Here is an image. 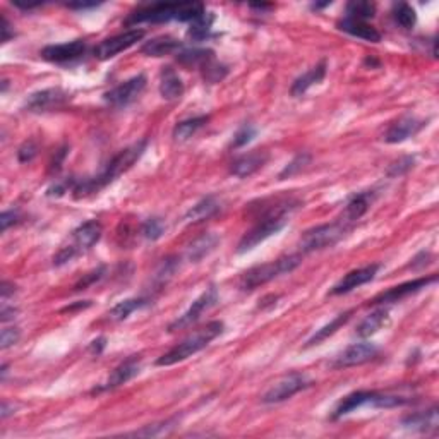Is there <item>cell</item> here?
I'll list each match as a JSON object with an SVG mask.
<instances>
[{
  "instance_id": "ab89813d",
  "label": "cell",
  "mask_w": 439,
  "mask_h": 439,
  "mask_svg": "<svg viewBox=\"0 0 439 439\" xmlns=\"http://www.w3.org/2000/svg\"><path fill=\"white\" fill-rule=\"evenodd\" d=\"M254 136H256V127L251 126V124H244L242 127H239L237 133L234 134V139H232V148H242L246 146L247 143H251L254 139Z\"/></svg>"
},
{
  "instance_id": "e0dca14e",
  "label": "cell",
  "mask_w": 439,
  "mask_h": 439,
  "mask_svg": "<svg viewBox=\"0 0 439 439\" xmlns=\"http://www.w3.org/2000/svg\"><path fill=\"white\" fill-rule=\"evenodd\" d=\"M426 127V121L412 117V115H407V117L398 119L397 122L391 124L390 129L386 131L385 141L388 145H398V143L407 141L409 138H414L415 134L421 133Z\"/></svg>"
},
{
  "instance_id": "2e32d148",
  "label": "cell",
  "mask_w": 439,
  "mask_h": 439,
  "mask_svg": "<svg viewBox=\"0 0 439 439\" xmlns=\"http://www.w3.org/2000/svg\"><path fill=\"white\" fill-rule=\"evenodd\" d=\"M378 355V347L374 343H354L349 349H345L343 352L338 355L337 361H335V367L342 369V367H354L366 364V362L373 361Z\"/></svg>"
},
{
  "instance_id": "60d3db41",
  "label": "cell",
  "mask_w": 439,
  "mask_h": 439,
  "mask_svg": "<svg viewBox=\"0 0 439 439\" xmlns=\"http://www.w3.org/2000/svg\"><path fill=\"white\" fill-rule=\"evenodd\" d=\"M19 337H21V333H19L18 328H4L2 335H0V349L6 350L16 345L19 342Z\"/></svg>"
},
{
  "instance_id": "30bf717a",
  "label": "cell",
  "mask_w": 439,
  "mask_h": 439,
  "mask_svg": "<svg viewBox=\"0 0 439 439\" xmlns=\"http://www.w3.org/2000/svg\"><path fill=\"white\" fill-rule=\"evenodd\" d=\"M145 88H146V76L138 74L134 76V78L121 83V85L112 88L110 91H107V93L103 95V98H105V102L112 107H127L141 97Z\"/></svg>"
},
{
  "instance_id": "7a4b0ae2",
  "label": "cell",
  "mask_w": 439,
  "mask_h": 439,
  "mask_svg": "<svg viewBox=\"0 0 439 439\" xmlns=\"http://www.w3.org/2000/svg\"><path fill=\"white\" fill-rule=\"evenodd\" d=\"M146 146H148L146 139H141V141L134 143V145L124 148L122 151H119V153L103 167L98 175L90 179H83V181H76L73 189L74 198L79 199L85 198V196L98 193V191H102L103 187H107L109 184L114 182L115 179L121 177L122 174H126V172L143 157V153L146 151Z\"/></svg>"
},
{
  "instance_id": "cb8c5ba5",
  "label": "cell",
  "mask_w": 439,
  "mask_h": 439,
  "mask_svg": "<svg viewBox=\"0 0 439 439\" xmlns=\"http://www.w3.org/2000/svg\"><path fill=\"white\" fill-rule=\"evenodd\" d=\"M326 67H328L326 66V61H323V62H319L318 66H314L313 69L307 71V73L299 76V78L292 83V88H290V95H292V97H295V98L302 97V95H304L311 86L321 83L326 76Z\"/></svg>"
},
{
  "instance_id": "836d02e7",
  "label": "cell",
  "mask_w": 439,
  "mask_h": 439,
  "mask_svg": "<svg viewBox=\"0 0 439 439\" xmlns=\"http://www.w3.org/2000/svg\"><path fill=\"white\" fill-rule=\"evenodd\" d=\"M376 16V4L366 2V0H355V2L347 4L345 18L357 19V21H366Z\"/></svg>"
},
{
  "instance_id": "52a82bcc",
  "label": "cell",
  "mask_w": 439,
  "mask_h": 439,
  "mask_svg": "<svg viewBox=\"0 0 439 439\" xmlns=\"http://www.w3.org/2000/svg\"><path fill=\"white\" fill-rule=\"evenodd\" d=\"M350 227L352 225H349V223L343 222V220H337V222L333 223H325V225H318L314 227V229L307 230V232L301 237V242H299L301 253L309 254L316 253V251L333 247L345 237L347 232L350 230Z\"/></svg>"
},
{
  "instance_id": "ac0fdd59",
  "label": "cell",
  "mask_w": 439,
  "mask_h": 439,
  "mask_svg": "<svg viewBox=\"0 0 439 439\" xmlns=\"http://www.w3.org/2000/svg\"><path fill=\"white\" fill-rule=\"evenodd\" d=\"M378 397H379V391H367V390L354 391V393L347 395L345 398H342L340 403L337 405V409H335L333 415H331V419L345 417V415L352 414L357 409H362V407H367V405L376 409Z\"/></svg>"
},
{
  "instance_id": "f6af8a7d",
  "label": "cell",
  "mask_w": 439,
  "mask_h": 439,
  "mask_svg": "<svg viewBox=\"0 0 439 439\" xmlns=\"http://www.w3.org/2000/svg\"><path fill=\"white\" fill-rule=\"evenodd\" d=\"M103 273H105V268H103V266H100L98 270H95V271H91V273H88L81 282H78V285H76V290H86L88 287L93 285L95 282H98L100 278L103 277Z\"/></svg>"
},
{
  "instance_id": "484cf974",
  "label": "cell",
  "mask_w": 439,
  "mask_h": 439,
  "mask_svg": "<svg viewBox=\"0 0 439 439\" xmlns=\"http://www.w3.org/2000/svg\"><path fill=\"white\" fill-rule=\"evenodd\" d=\"M388 321H390V311L385 309V307H379V309L374 311V313H371L369 316L362 319L355 333H357V337L361 338L373 337V335L378 333L383 326L388 325Z\"/></svg>"
},
{
  "instance_id": "83f0119b",
  "label": "cell",
  "mask_w": 439,
  "mask_h": 439,
  "mask_svg": "<svg viewBox=\"0 0 439 439\" xmlns=\"http://www.w3.org/2000/svg\"><path fill=\"white\" fill-rule=\"evenodd\" d=\"M220 201L215 196H206L203 198L201 201L196 203V205L191 208L189 211L186 213V222L189 223H198V222H205V220L211 218L213 215H217L220 211Z\"/></svg>"
},
{
  "instance_id": "277c9868",
  "label": "cell",
  "mask_w": 439,
  "mask_h": 439,
  "mask_svg": "<svg viewBox=\"0 0 439 439\" xmlns=\"http://www.w3.org/2000/svg\"><path fill=\"white\" fill-rule=\"evenodd\" d=\"M223 328H225V326H223L222 321L208 323L205 328L198 330L196 333L189 335V337L184 338L179 345H175L174 349H170L167 354H163L162 357L157 361V366L169 367V366L179 364V362L186 361V359L193 357L194 354L201 352L203 349H206V347L210 345L215 338H218L220 335L223 333Z\"/></svg>"
},
{
  "instance_id": "c3c4849f",
  "label": "cell",
  "mask_w": 439,
  "mask_h": 439,
  "mask_svg": "<svg viewBox=\"0 0 439 439\" xmlns=\"http://www.w3.org/2000/svg\"><path fill=\"white\" fill-rule=\"evenodd\" d=\"M0 31H2V43H7L14 37V31L11 30V23L7 21L6 16H2V25H0Z\"/></svg>"
},
{
  "instance_id": "9a60e30c",
  "label": "cell",
  "mask_w": 439,
  "mask_h": 439,
  "mask_svg": "<svg viewBox=\"0 0 439 439\" xmlns=\"http://www.w3.org/2000/svg\"><path fill=\"white\" fill-rule=\"evenodd\" d=\"M86 52V42L85 40H74V42L59 43V45H49L42 50V57L45 61L54 64H67L78 61L83 57Z\"/></svg>"
},
{
  "instance_id": "4dcf8cb0",
  "label": "cell",
  "mask_w": 439,
  "mask_h": 439,
  "mask_svg": "<svg viewBox=\"0 0 439 439\" xmlns=\"http://www.w3.org/2000/svg\"><path fill=\"white\" fill-rule=\"evenodd\" d=\"M210 122V117L208 115H199V117H193V119H187V121L179 122L177 126L174 127V139L175 141H187L189 138L198 133L199 129L206 126Z\"/></svg>"
},
{
  "instance_id": "bcb514c9",
  "label": "cell",
  "mask_w": 439,
  "mask_h": 439,
  "mask_svg": "<svg viewBox=\"0 0 439 439\" xmlns=\"http://www.w3.org/2000/svg\"><path fill=\"white\" fill-rule=\"evenodd\" d=\"M76 184V181H73V179H71V181H64V182H57V184H54V186L50 187L49 189V194L50 198H59V196H64L67 193V189H69V186H74ZM74 189V187H73Z\"/></svg>"
},
{
  "instance_id": "9c48e42d",
  "label": "cell",
  "mask_w": 439,
  "mask_h": 439,
  "mask_svg": "<svg viewBox=\"0 0 439 439\" xmlns=\"http://www.w3.org/2000/svg\"><path fill=\"white\" fill-rule=\"evenodd\" d=\"M217 302H218L217 287H210V289H206L205 292L196 299L193 304H191L189 309H187L182 316H179L174 323H172V325L169 326V331L170 333H174V331L186 330V328H189V326H193L194 323H198L199 319H201V316L206 313V311H210L211 307H215Z\"/></svg>"
},
{
  "instance_id": "d590c367",
  "label": "cell",
  "mask_w": 439,
  "mask_h": 439,
  "mask_svg": "<svg viewBox=\"0 0 439 439\" xmlns=\"http://www.w3.org/2000/svg\"><path fill=\"white\" fill-rule=\"evenodd\" d=\"M393 19L397 25H400L403 30H412L417 23V14H415L414 7H410L409 4H395L393 7Z\"/></svg>"
},
{
  "instance_id": "8fae6325",
  "label": "cell",
  "mask_w": 439,
  "mask_h": 439,
  "mask_svg": "<svg viewBox=\"0 0 439 439\" xmlns=\"http://www.w3.org/2000/svg\"><path fill=\"white\" fill-rule=\"evenodd\" d=\"M145 30H127L121 35H115V37L103 40L102 43L95 49V55L100 61H109V59L115 57L121 52L131 49L136 43L141 42L145 38Z\"/></svg>"
},
{
  "instance_id": "681fc988",
  "label": "cell",
  "mask_w": 439,
  "mask_h": 439,
  "mask_svg": "<svg viewBox=\"0 0 439 439\" xmlns=\"http://www.w3.org/2000/svg\"><path fill=\"white\" fill-rule=\"evenodd\" d=\"M105 345H107V338L100 337V338H97V340L91 342L90 352L95 354V355H100V354L103 352V349H105Z\"/></svg>"
},
{
  "instance_id": "7402d4cb",
  "label": "cell",
  "mask_w": 439,
  "mask_h": 439,
  "mask_svg": "<svg viewBox=\"0 0 439 439\" xmlns=\"http://www.w3.org/2000/svg\"><path fill=\"white\" fill-rule=\"evenodd\" d=\"M182 49V43L177 38L169 37V35H163V37H157L150 42H146L143 45L141 54H145L146 57H165V55L179 54Z\"/></svg>"
},
{
  "instance_id": "44dd1931",
  "label": "cell",
  "mask_w": 439,
  "mask_h": 439,
  "mask_svg": "<svg viewBox=\"0 0 439 439\" xmlns=\"http://www.w3.org/2000/svg\"><path fill=\"white\" fill-rule=\"evenodd\" d=\"M374 198H376V193H374V191H364V193H359V194L352 196V198L349 199V203H347L340 220L347 222L349 225H352V223L357 222V220H361L367 211H369Z\"/></svg>"
},
{
  "instance_id": "e575fe53",
  "label": "cell",
  "mask_w": 439,
  "mask_h": 439,
  "mask_svg": "<svg viewBox=\"0 0 439 439\" xmlns=\"http://www.w3.org/2000/svg\"><path fill=\"white\" fill-rule=\"evenodd\" d=\"M211 26H213V16L210 13H205L201 18L191 23L187 37L193 40V42H203V40H206L211 35Z\"/></svg>"
},
{
  "instance_id": "d4e9b609",
  "label": "cell",
  "mask_w": 439,
  "mask_h": 439,
  "mask_svg": "<svg viewBox=\"0 0 439 439\" xmlns=\"http://www.w3.org/2000/svg\"><path fill=\"white\" fill-rule=\"evenodd\" d=\"M160 95L169 102L179 100L184 95L182 79L172 67H163L162 76H160Z\"/></svg>"
},
{
  "instance_id": "8d00e7d4",
  "label": "cell",
  "mask_w": 439,
  "mask_h": 439,
  "mask_svg": "<svg viewBox=\"0 0 439 439\" xmlns=\"http://www.w3.org/2000/svg\"><path fill=\"white\" fill-rule=\"evenodd\" d=\"M141 232L148 241H158L163 234H165V223H163L162 218H150L143 223Z\"/></svg>"
},
{
  "instance_id": "ba28073f",
  "label": "cell",
  "mask_w": 439,
  "mask_h": 439,
  "mask_svg": "<svg viewBox=\"0 0 439 439\" xmlns=\"http://www.w3.org/2000/svg\"><path fill=\"white\" fill-rule=\"evenodd\" d=\"M313 385L311 379L306 376V374L301 373H290L285 374V376L275 381L273 385L270 386L268 391L263 395L261 402L268 403V405H273V403H282L289 398H292L294 395H297L299 391L309 388Z\"/></svg>"
},
{
  "instance_id": "6da1fadb",
  "label": "cell",
  "mask_w": 439,
  "mask_h": 439,
  "mask_svg": "<svg viewBox=\"0 0 439 439\" xmlns=\"http://www.w3.org/2000/svg\"><path fill=\"white\" fill-rule=\"evenodd\" d=\"M301 206V201L294 198L287 199H277L275 205L263 210L261 218L258 220L256 225L244 234V237L241 239L237 246V253H247V251L254 249V247L265 242L266 239H270L271 235L278 234L287 223L290 222V217L294 215V211Z\"/></svg>"
},
{
  "instance_id": "f546056e",
  "label": "cell",
  "mask_w": 439,
  "mask_h": 439,
  "mask_svg": "<svg viewBox=\"0 0 439 439\" xmlns=\"http://www.w3.org/2000/svg\"><path fill=\"white\" fill-rule=\"evenodd\" d=\"M177 61L186 67H199V69H203L208 62L215 61V54L213 50L208 49L181 50L177 54Z\"/></svg>"
},
{
  "instance_id": "d6986e66",
  "label": "cell",
  "mask_w": 439,
  "mask_h": 439,
  "mask_svg": "<svg viewBox=\"0 0 439 439\" xmlns=\"http://www.w3.org/2000/svg\"><path fill=\"white\" fill-rule=\"evenodd\" d=\"M139 373H141V359L138 357L127 359L126 362H122L121 366H117L114 371H112L109 379H107L102 386H98V388L95 390V393L119 388V386L126 385V383H129L131 379H134Z\"/></svg>"
},
{
  "instance_id": "7bdbcfd3",
  "label": "cell",
  "mask_w": 439,
  "mask_h": 439,
  "mask_svg": "<svg viewBox=\"0 0 439 439\" xmlns=\"http://www.w3.org/2000/svg\"><path fill=\"white\" fill-rule=\"evenodd\" d=\"M38 153V146L35 141H26L25 145L18 150V160L21 163H30L31 160L37 157Z\"/></svg>"
},
{
  "instance_id": "f1b7e54d",
  "label": "cell",
  "mask_w": 439,
  "mask_h": 439,
  "mask_svg": "<svg viewBox=\"0 0 439 439\" xmlns=\"http://www.w3.org/2000/svg\"><path fill=\"white\" fill-rule=\"evenodd\" d=\"M218 242H220V237L217 234H213V232L203 234L201 237L196 239L193 244L189 246V249H187V259L193 263L201 261V259L206 258L208 254L213 253L215 247L218 246Z\"/></svg>"
},
{
  "instance_id": "f907efd6",
  "label": "cell",
  "mask_w": 439,
  "mask_h": 439,
  "mask_svg": "<svg viewBox=\"0 0 439 439\" xmlns=\"http://www.w3.org/2000/svg\"><path fill=\"white\" fill-rule=\"evenodd\" d=\"M66 155H67V146H64L62 150H59V153H57V157H55V160H54V163H52V169H61V163H62V160L66 158Z\"/></svg>"
},
{
  "instance_id": "4fadbf2b",
  "label": "cell",
  "mask_w": 439,
  "mask_h": 439,
  "mask_svg": "<svg viewBox=\"0 0 439 439\" xmlns=\"http://www.w3.org/2000/svg\"><path fill=\"white\" fill-rule=\"evenodd\" d=\"M69 93L64 91L62 88H47V90L30 95L25 107L28 112H50L61 109L69 102Z\"/></svg>"
},
{
  "instance_id": "816d5d0a",
  "label": "cell",
  "mask_w": 439,
  "mask_h": 439,
  "mask_svg": "<svg viewBox=\"0 0 439 439\" xmlns=\"http://www.w3.org/2000/svg\"><path fill=\"white\" fill-rule=\"evenodd\" d=\"M14 290H16L14 285H11L9 282H4L2 283V301L6 302L7 297H9L11 294H14Z\"/></svg>"
},
{
  "instance_id": "3957f363",
  "label": "cell",
  "mask_w": 439,
  "mask_h": 439,
  "mask_svg": "<svg viewBox=\"0 0 439 439\" xmlns=\"http://www.w3.org/2000/svg\"><path fill=\"white\" fill-rule=\"evenodd\" d=\"M206 13L205 6L199 2L182 4H151L133 11L126 19L127 26L139 25V23H193Z\"/></svg>"
},
{
  "instance_id": "f5cc1de1",
  "label": "cell",
  "mask_w": 439,
  "mask_h": 439,
  "mask_svg": "<svg viewBox=\"0 0 439 439\" xmlns=\"http://www.w3.org/2000/svg\"><path fill=\"white\" fill-rule=\"evenodd\" d=\"M97 6H100V4H97V2H93V4H86V2H79V4H67V7H69V9H90V7H97Z\"/></svg>"
},
{
  "instance_id": "7c38bea8",
  "label": "cell",
  "mask_w": 439,
  "mask_h": 439,
  "mask_svg": "<svg viewBox=\"0 0 439 439\" xmlns=\"http://www.w3.org/2000/svg\"><path fill=\"white\" fill-rule=\"evenodd\" d=\"M436 282H438L436 275L417 278V280H412V282H405V283H402V285L391 287V289L386 290V292L376 295L373 301H369V304L385 306V304H393V302H400L403 301V299L409 297V295L421 292L422 289H426V287H429L431 283H436Z\"/></svg>"
},
{
  "instance_id": "5b68a950",
  "label": "cell",
  "mask_w": 439,
  "mask_h": 439,
  "mask_svg": "<svg viewBox=\"0 0 439 439\" xmlns=\"http://www.w3.org/2000/svg\"><path fill=\"white\" fill-rule=\"evenodd\" d=\"M302 263V254H290V256L280 258L277 261L265 263V265H258L254 268L247 270L244 275L241 277L239 287L242 290H254L258 287L266 285L275 278L282 277V275L292 273Z\"/></svg>"
},
{
  "instance_id": "1f68e13d",
  "label": "cell",
  "mask_w": 439,
  "mask_h": 439,
  "mask_svg": "<svg viewBox=\"0 0 439 439\" xmlns=\"http://www.w3.org/2000/svg\"><path fill=\"white\" fill-rule=\"evenodd\" d=\"M352 314H354V311H347V313H343V314H340V316L335 318L333 321L330 323V325L323 326L321 330H318L316 333H314L313 337H311L309 340H307V345H306V347H314V345H318V343H321L323 340H326V338L331 337V335L337 333V331L340 330L342 326L345 325V323L349 321L350 318H352Z\"/></svg>"
},
{
  "instance_id": "f35d334b",
  "label": "cell",
  "mask_w": 439,
  "mask_h": 439,
  "mask_svg": "<svg viewBox=\"0 0 439 439\" xmlns=\"http://www.w3.org/2000/svg\"><path fill=\"white\" fill-rule=\"evenodd\" d=\"M309 162H311V155H307V153H301V155H297V157H295V158L292 160V162H290L289 165H287L285 169L282 170L280 179L292 177V175L299 174V172L304 170L306 167L309 165Z\"/></svg>"
},
{
  "instance_id": "603a6c76",
  "label": "cell",
  "mask_w": 439,
  "mask_h": 439,
  "mask_svg": "<svg viewBox=\"0 0 439 439\" xmlns=\"http://www.w3.org/2000/svg\"><path fill=\"white\" fill-rule=\"evenodd\" d=\"M338 30L345 31V33L352 35V37L355 38L366 40V42H371V43L381 42V33H379L376 28L367 25L366 21H357V19L343 18L342 21L338 23Z\"/></svg>"
},
{
  "instance_id": "8992f818",
  "label": "cell",
  "mask_w": 439,
  "mask_h": 439,
  "mask_svg": "<svg viewBox=\"0 0 439 439\" xmlns=\"http://www.w3.org/2000/svg\"><path fill=\"white\" fill-rule=\"evenodd\" d=\"M102 234L103 227L102 223L97 222V220H88V222L81 223V225L73 232V239H71L69 244L61 247V251L54 256V265L55 266L67 265V263L73 261L74 258H78L79 254L90 251L91 247L102 239Z\"/></svg>"
},
{
  "instance_id": "ffe728a7",
  "label": "cell",
  "mask_w": 439,
  "mask_h": 439,
  "mask_svg": "<svg viewBox=\"0 0 439 439\" xmlns=\"http://www.w3.org/2000/svg\"><path fill=\"white\" fill-rule=\"evenodd\" d=\"M270 153L268 151H251V153L242 155L241 158H237L230 167V174L235 175L239 179L251 177V175L256 174L258 170H261L263 167L268 163Z\"/></svg>"
},
{
  "instance_id": "4316f807",
  "label": "cell",
  "mask_w": 439,
  "mask_h": 439,
  "mask_svg": "<svg viewBox=\"0 0 439 439\" xmlns=\"http://www.w3.org/2000/svg\"><path fill=\"white\" fill-rule=\"evenodd\" d=\"M402 424L405 426L407 429H417V431H422V433L438 429V426H439L438 409L436 407H433V409L426 410V412L407 415V417L402 421Z\"/></svg>"
},
{
  "instance_id": "d6a6232c",
  "label": "cell",
  "mask_w": 439,
  "mask_h": 439,
  "mask_svg": "<svg viewBox=\"0 0 439 439\" xmlns=\"http://www.w3.org/2000/svg\"><path fill=\"white\" fill-rule=\"evenodd\" d=\"M146 304H148V301L143 297L126 299V301L119 302L117 306L112 307V309L109 311V318L112 319V321H124V319L129 318L134 311L141 309V307H145Z\"/></svg>"
},
{
  "instance_id": "7dc6e473",
  "label": "cell",
  "mask_w": 439,
  "mask_h": 439,
  "mask_svg": "<svg viewBox=\"0 0 439 439\" xmlns=\"http://www.w3.org/2000/svg\"><path fill=\"white\" fill-rule=\"evenodd\" d=\"M19 220V211L18 210H9V211H4L2 218H0V223H2V232H6L11 225L18 223Z\"/></svg>"
},
{
  "instance_id": "74e56055",
  "label": "cell",
  "mask_w": 439,
  "mask_h": 439,
  "mask_svg": "<svg viewBox=\"0 0 439 439\" xmlns=\"http://www.w3.org/2000/svg\"><path fill=\"white\" fill-rule=\"evenodd\" d=\"M203 78H205V81L208 83H220L223 78H225L227 73H229V69H227L225 66H222V64H217L215 61L208 62L205 67H203Z\"/></svg>"
},
{
  "instance_id": "ee69618b",
  "label": "cell",
  "mask_w": 439,
  "mask_h": 439,
  "mask_svg": "<svg viewBox=\"0 0 439 439\" xmlns=\"http://www.w3.org/2000/svg\"><path fill=\"white\" fill-rule=\"evenodd\" d=\"M412 167H414V158L412 157H403L390 167L388 174H390V177H397V175H403L405 172H409L410 169H412Z\"/></svg>"
},
{
  "instance_id": "5bb4252c",
  "label": "cell",
  "mask_w": 439,
  "mask_h": 439,
  "mask_svg": "<svg viewBox=\"0 0 439 439\" xmlns=\"http://www.w3.org/2000/svg\"><path fill=\"white\" fill-rule=\"evenodd\" d=\"M379 270H381V265H378V263H373V265H367V266H362V268L349 271L345 277L340 278V282L335 283L333 289L330 290V294L331 295H343V294L352 292V290L359 289V287L366 285V283L374 280V277H376Z\"/></svg>"
},
{
  "instance_id": "b9f144b4",
  "label": "cell",
  "mask_w": 439,
  "mask_h": 439,
  "mask_svg": "<svg viewBox=\"0 0 439 439\" xmlns=\"http://www.w3.org/2000/svg\"><path fill=\"white\" fill-rule=\"evenodd\" d=\"M174 424V421H167L162 422V424H153V426H146L145 429L136 431V433H131L129 436H158V434L165 433L167 427H170Z\"/></svg>"
}]
</instances>
